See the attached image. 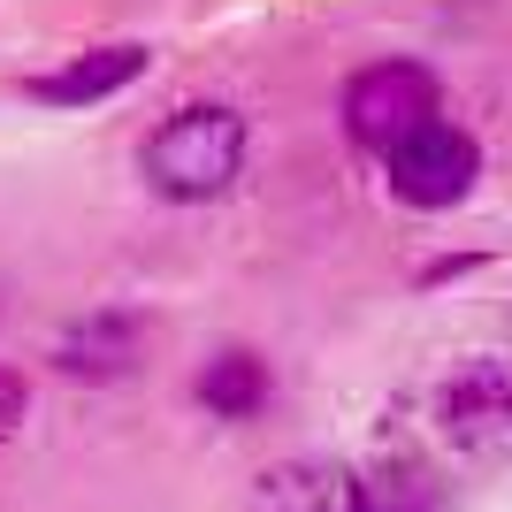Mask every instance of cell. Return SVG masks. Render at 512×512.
I'll list each match as a JSON object with an SVG mask.
<instances>
[{
  "label": "cell",
  "mask_w": 512,
  "mask_h": 512,
  "mask_svg": "<svg viewBox=\"0 0 512 512\" xmlns=\"http://www.w3.org/2000/svg\"><path fill=\"white\" fill-rule=\"evenodd\" d=\"M245 153H253L245 107L184 100L138 138V176H146V192L169 199V207H207V199H222L237 176H245Z\"/></svg>",
  "instance_id": "obj_1"
},
{
  "label": "cell",
  "mask_w": 512,
  "mask_h": 512,
  "mask_svg": "<svg viewBox=\"0 0 512 512\" xmlns=\"http://www.w3.org/2000/svg\"><path fill=\"white\" fill-rule=\"evenodd\" d=\"M428 115H444V77L428 62H413V54H390V62H367L344 77V100H337V123L344 138L360 153H375L383 161L406 130H421Z\"/></svg>",
  "instance_id": "obj_2"
},
{
  "label": "cell",
  "mask_w": 512,
  "mask_h": 512,
  "mask_svg": "<svg viewBox=\"0 0 512 512\" xmlns=\"http://www.w3.org/2000/svg\"><path fill=\"white\" fill-rule=\"evenodd\" d=\"M383 184H390V199L413 207V214H451L482 184V146H474L467 123L428 115L421 130H406V138L383 153Z\"/></svg>",
  "instance_id": "obj_3"
},
{
  "label": "cell",
  "mask_w": 512,
  "mask_h": 512,
  "mask_svg": "<svg viewBox=\"0 0 512 512\" xmlns=\"http://www.w3.org/2000/svg\"><path fill=\"white\" fill-rule=\"evenodd\" d=\"M436 436L459 459H512V367L505 360H459L436 383Z\"/></svg>",
  "instance_id": "obj_4"
},
{
  "label": "cell",
  "mask_w": 512,
  "mask_h": 512,
  "mask_svg": "<svg viewBox=\"0 0 512 512\" xmlns=\"http://www.w3.org/2000/svg\"><path fill=\"white\" fill-rule=\"evenodd\" d=\"M146 69H153V54L138 39H100V46H85V54H62V62L39 69V77H23V100L69 115V107H100V100H115V92H130Z\"/></svg>",
  "instance_id": "obj_5"
},
{
  "label": "cell",
  "mask_w": 512,
  "mask_h": 512,
  "mask_svg": "<svg viewBox=\"0 0 512 512\" xmlns=\"http://www.w3.org/2000/svg\"><path fill=\"white\" fill-rule=\"evenodd\" d=\"M138 352H146V314H123V306H100L54 337V367L69 383H123L138 375Z\"/></svg>",
  "instance_id": "obj_6"
},
{
  "label": "cell",
  "mask_w": 512,
  "mask_h": 512,
  "mask_svg": "<svg viewBox=\"0 0 512 512\" xmlns=\"http://www.w3.org/2000/svg\"><path fill=\"white\" fill-rule=\"evenodd\" d=\"M192 398L214 421H260L268 398H276V367L260 360V352H245V344H230V352H214L192 375Z\"/></svg>",
  "instance_id": "obj_7"
},
{
  "label": "cell",
  "mask_w": 512,
  "mask_h": 512,
  "mask_svg": "<svg viewBox=\"0 0 512 512\" xmlns=\"http://www.w3.org/2000/svg\"><path fill=\"white\" fill-rule=\"evenodd\" d=\"M253 512H352V467L337 459H283L253 482Z\"/></svg>",
  "instance_id": "obj_8"
},
{
  "label": "cell",
  "mask_w": 512,
  "mask_h": 512,
  "mask_svg": "<svg viewBox=\"0 0 512 512\" xmlns=\"http://www.w3.org/2000/svg\"><path fill=\"white\" fill-rule=\"evenodd\" d=\"M352 512H444V490L413 459H375L352 474Z\"/></svg>",
  "instance_id": "obj_9"
},
{
  "label": "cell",
  "mask_w": 512,
  "mask_h": 512,
  "mask_svg": "<svg viewBox=\"0 0 512 512\" xmlns=\"http://www.w3.org/2000/svg\"><path fill=\"white\" fill-rule=\"evenodd\" d=\"M23 413H31V383H23L16 367H0V444L23 428Z\"/></svg>",
  "instance_id": "obj_10"
},
{
  "label": "cell",
  "mask_w": 512,
  "mask_h": 512,
  "mask_svg": "<svg viewBox=\"0 0 512 512\" xmlns=\"http://www.w3.org/2000/svg\"><path fill=\"white\" fill-rule=\"evenodd\" d=\"M474 268V253H451V260H428L421 268V283H451V276H467Z\"/></svg>",
  "instance_id": "obj_11"
}]
</instances>
